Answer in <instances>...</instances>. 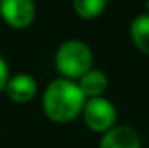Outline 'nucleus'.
Listing matches in <instances>:
<instances>
[{"label":"nucleus","instance_id":"nucleus-1","mask_svg":"<svg viewBox=\"0 0 149 148\" xmlns=\"http://www.w3.org/2000/svg\"><path fill=\"white\" fill-rule=\"evenodd\" d=\"M85 96L78 82L68 78H56L49 82L43 92V110L54 122H70L80 115L85 106Z\"/></svg>","mask_w":149,"mask_h":148},{"label":"nucleus","instance_id":"nucleus-2","mask_svg":"<svg viewBox=\"0 0 149 148\" xmlns=\"http://www.w3.org/2000/svg\"><path fill=\"white\" fill-rule=\"evenodd\" d=\"M92 51L90 47L81 42V40H66L59 45L56 52V66L63 78L73 80V78H81L87 72L92 70Z\"/></svg>","mask_w":149,"mask_h":148},{"label":"nucleus","instance_id":"nucleus-3","mask_svg":"<svg viewBox=\"0 0 149 148\" xmlns=\"http://www.w3.org/2000/svg\"><path fill=\"white\" fill-rule=\"evenodd\" d=\"M83 120L95 132H108L114 127L116 108L106 98H92L83 106Z\"/></svg>","mask_w":149,"mask_h":148},{"label":"nucleus","instance_id":"nucleus-4","mask_svg":"<svg viewBox=\"0 0 149 148\" xmlns=\"http://www.w3.org/2000/svg\"><path fill=\"white\" fill-rule=\"evenodd\" d=\"M35 4L31 0H2L0 14L12 28H26L35 18Z\"/></svg>","mask_w":149,"mask_h":148},{"label":"nucleus","instance_id":"nucleus-5","mask_svg":"<svg viewBox=\"0 0 149 148\" xmlns=\"http://www.w3.org/2000/svg\"><path fill=\"white\" fill-rule=\"evenodd\" d=\"M5 92L12 101L26 103L33 99V96L37 94V80L30 73H16L9 78Z\"/></svg>","mask_w":149,"mask_h":148},{"label":"nucleus","instance_id":"nucleus-6","mask_svg":"<svg viewBox=\"0 0 149 148\" xmlns=\"http://www.w3.org/2000/svg\"><path fill=\"white\" fill-rule=\"evenodd\" d=\"M101 148H141V140L134 129L127 125H114L102 136Z\"/></svg>","mask_w":149,"mask_h":148},{"label":"nucleus","instance_id":"nucleus-7","mask_svg":"<svg viewBox=\"0 0 149 148\" xmlns=\"http://www.w3.org/2000/svg\"><path fill=\"white\" fill-rule=\"evenodd\" d=\"M78 87L81 89L85 98H101V94L108 89V77L101 70H90L78 80Z\"/></svg>","mask_w":149,"mask_h":148},{"label":"nucleus","instance_id":"nucleus-8","mask_svg":"<svg viewBox=\"0 0 149 148\" xmlns=\"http://www.w3.org/2000/svg\"><path fill=\"white\" fill-rule=\"evenodd\" d=\"M130 37L141 52L149 54V14H139L134 18L130 25Z\"/></svg>","mask_w":149,"mask_h":148},{"label":"nucleus","instance_id":"nucleus-9","mask_svg":"<svg viewBox=\"0 0 149 148\" xmlns=\"http://www.w3.org/2000/svg\"><path fill=\"white\" fill-rule=\"evenodd\" d=\"M73 7L80 18L92 19L104 12V9L108 7V2L106 0H74Z\"/></svg>","mask_w":149,"mask_h":148},{"label":"nucleus","instance_id":"nucleus-10","mask_svg":"<svg viewBox=\"0 0 149 148\" xmlns=\"http://www.w3.org/2000/svg\"><path fill=\"white\" fill-rule=\"evenodd\" d=\"M9 78H10L9 77V66H7L5 59L2 58V54H0V89H5Z\"/></svg>","mask_w":149,"mask_h":148},{"label":"nucleus","instance_id":"nucleus-11","mask_svg":"<svg viewBox=\"0 0 149 148\" xmlns=\"http://www.w3.org/2000/svg\"><path fill=\"white\" fill-rule=\"evenodd\" d=\"M148 11H149V2H148Z\"/></svg>","mask_w":149,"mask_h":148}]
</instances>
